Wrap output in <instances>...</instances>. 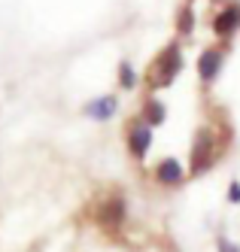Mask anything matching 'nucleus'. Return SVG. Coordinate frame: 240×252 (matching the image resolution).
<instances>
[{"mask_svg":"<svg viewBox=\"0 0 240 252\" xmlns=\"http://www.w3.org/2000/svg\"><path fill=\"white\" fill-rule=\"evenodd\" d=\"M219 158V146H216V134L213 128H198L195 140H192V176H204Z\"/></svg>","mask_w":240,"mask_h":252,"instance_id":"obj_1","label":"nucleus"},{"mask_svg":"<svg viewBox=\"0 0 240 252\" xmlns=\"http://www.w3.org/2000/svg\"><path fill=\"white\" fill-rule=\"evenodd\" d=\"M182 52L176 43H171L168 49H161V55L155 58L152 70H149V85L152 88H168L176 76H179V70H182Z\"/></svg>","mask_w":240,"mask_h":252,"instance_id":"obj_2","label":"nucleus"},{"mask_svg":"<svg viewBox=\"0 0 240 252\" xmlns=\"http://www.w3.org/2000/svg\"><path fill=\"white\" fill-rule=\"evenodd\" d=\"M125 143H128V152H131L137 161L146 158V152L152 149V128L140 116L131 119V122H128V131H125Z\"/></svg>","mask_w":240,"mask_h":252,"instance_id":"obj_3","label":"nucleus"},{"mask_svg":"<svg viewBox=\"0 0 240 252\" xmlns=\"http://www.w3.org/2000/svg\"><path fill=\"white\" fill-rule=\"evenodd\" d=\"M125 216H128L125 197H106V201L98 207V225L106 228V231H116V228H122Z\"/></svg>","mask_w":240,"mask_h":252,"instance_id":"obj_4","label":"nucleus"},{"mask_svg":"<svg viewBox=\"0 0 240 252\" xmlns=\"http://www.w3.org/2000/svg\"><path fill=\"white\" fill-rule=\"evenodd\" d=\"M237 28H240V3H228L225 9L216 12V19H213V33H216V37L228 40Z\"/></svg>","mask_w":240,"mask_h":252,"instance_id":"obj_5","label":"nucleus"},{"mask_svg":"<svg viewBox=\"0 0 240 252\" xmlns=\"http://www.w3.org/2000/svg\"><path fill=\"white\" fill-rule=\"evenodd\" d=\"M222 61H225V55L219 49H204V52H201V58H198V76H201V82L210 85L219 76V70H222Z\"/></svg>","mask_w":240,"mask_h":252,"instance_id":"obj_6","label":"nucleus"},{"mask_svg":"<svg viewBox=\"0 0 240 252\" xmlns=\"http://www.w3.org/2000/svg\"><path fill=\"white\" fill-rule=\"evenodd\" d=\"M116 110H119V100L113 94H103V97H95V100L85 103V116L95 119V122H109L116 116Z\"/></svg>","mask_w":240,"mask_h":252,"instance_id":"obj_7","label":"nucleus"},{"mask_svg":"<svg viewBox=\"0 0 240 252\" xmlns=\"http://www.w3.org/2000/svg\"><path fill=\"white\" fill-rule=\"evenodd\" d=\"M155 179H158L161 186H179V183H182V164H179L176 158H164V161H158Z\"/></svg>","mask_w":240,"mask_h":252,"instance_id":"obj_8","label":"nucleus"},{"mask_svg":"<svg viewBox=\"0 0 240 252\" xmlns=\"http://www.w3.org/2000/svg\"><path fill=\"white\" fill-rule=\"evenodd\" d=\"M140 119L149 125V128H158V125H164V119H168V106H164L158 97H146L143 110H140Z\"/></svg>","mask_w":240,"mask_h":252,"instance_id":"obj_9","label":"nucleus"},{"mask_svg":"<svg viewBox=\"0 0 240 252\" xmlns=\"http://www.w3.org/2000/svg\"><path fill=\"white\" fill-rule=\"evenodd\" d=\"M176 31L182 33V37H189V33L195 31V15H192L189 6H182V9H179V15H176Z\"/></svg>","mask_w":240,"mask_h":252,"instance_id":"obj_10","label":"nucleus"},{"mask_svg":"<svg viewBox=\"0 0 240 252\" xmlns=\"http://www.w3.org/2000/svg\"><path fill=\"white\" fill-rule=\"evenodd\" d=\"M119 85L122 88H134L137 85V70L131 67V61H122L119 64Z\"/></svg>","mask_w":240,"mask_h":252,"instance_id":"obj_11","label":"nucleus"},{"mask_svg":"<svg viewBox=\"0 0 240 252\" xmlns=\"http://www.w3.org/2000/svg\"><path fill=\"white\" fill-rule=\"evenodd\" d=\"M216 249H219V252H240V246H237V243H231L228 237H222V234L216 237Z\"/></svg>","mask_w":240,"mask_h":252,"instance_id":"obj_12","label":"nucleus"},{"mask_svg":"<svg viewBox=\"0 0 240 252\" xmlns=\"http://www.w3.org/2000/svg\"><path fill=\"white\" fill-rule=\"evenodd\" d=\"M228 204H240V183L237 179H231V186H228Z\"/></svg>","mask_w":240,"mask_h":252,"instance_id":"obj_13","label":"nucleus"}]
</instances>
